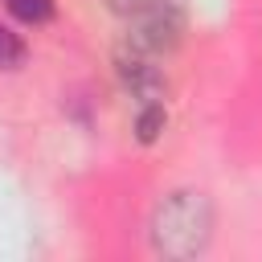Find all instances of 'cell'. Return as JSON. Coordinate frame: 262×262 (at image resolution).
<instances>
[{
    "label": "cell",
    "instance_id": "1",
    "mask_svg": "<svg viewBox=\"0 0 262 262\" xmlns=\"http://www.w3.org/2000/svg\"><path fill=\"white\" fill-rule=\"evenodd\" d=\"M147 242L160 258H196L213 242V201L196 188H176L160 196L147 221Z\"/></svg>",
    "mask_w": 262,
    "mask_h": 262
},
{
    "label": "cell",
    "instance_id": "2",
    "mask_svg": "<svg viewBox=\"0 0 262 262\" xmlns=\"http://www.w3.org/2000/svg\"><path fill=\"white\" fill-rule=\"evenodd\" d=\"M184 8L180 0H151L139 16H131V45L143 53H168L180 45Z\"/></svg>",
    "mask_w": 262,
    "mask_h": 262
},
{
    "label": "cell",
    "instance_id": "3",
    "mask_svg": "<svg viewBox=\"0 0 262 262\" xmlns=\"http://www.w3.org/2000/svg\"><path fill=\"white\" fill-rule=\"evenodd\" d=\"M115 70H119V82H123V86L131 90V98H139V102H160L164 90H168V82H164L160 66L151 61V53H143V49H135V45H123V49L115 53Z\"/></svg>",
    "mask_w": 262,
    "mask_h": 262
},
{
    "label": "cell",
    "instance_id": "4",
    "mask_svg": "<svg viewBox=\"0 0 262 262\" xmlns=\"http://www.w3.org/2000/svg\"><path fill=\"white\" fill-rule=\"evenodd\" d=\"M164 123H168L164 102H143V111H139V119H135V139H139V143H156L160 131H164Z\"/></svg>",
    "mask_w": 262,
    "mask_h": 262
},
{
    "label": "cell",
    "instance_id": "5",
    "mask_svg": "<svg viewBox=\"0 0 262 262\" xmlns=\"http://www.w3.org/2000/svg\"><path fill=\"white\" fill-rule=\"evenodd\" d=\"M4 8H8L16 20H25V25H45V20H53V0H4Z\"/></svg>",
    "mask_w": 262,
    "mask_h": 262
},
{
    "label": "cell",
    "instance_id": "6",
    "mask_svg": "<svg viewBox=\"0 0 262 262\" xmlns=\"http://www.w3.org/2000/svg\"><path fill=\"white\" fill-rule=\"evenodd\" d=\"M25 66V41L8 25H0V70H20Z\"/></svg>",
    "mask_w": 262,
    "mask_h": 262
},
{
    "label": "cell",
    "instance_id": "7",
    "mask_svg": "<svg viewBox=\"0 0 262 262\" xmlns=\"http://www.w3.org/2000/svg\"><path fill=\"white\" fill-rule=\"evenodd\" d=\"M147 4H151V0H111V12H119L123 20H131V16H139Z\"/></svg>",
    "mask_w": 262,
    "mask_h": 262
}]
</instances>
